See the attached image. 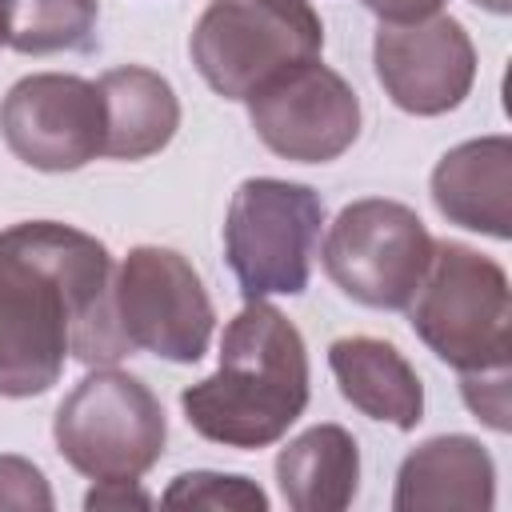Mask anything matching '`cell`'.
Returning a JSON list of instances; mask_svg holds the SVG:
<instances>
[{
    "mask_svg": "<svg viewBox=\"0 0 512 512\" xmlns=\"http://www.w3.org/2000/svg\"><path fill=\"white\" fill-rule=\"evenodd\" d=\"M324 200L308 184L252 176L232 192L224 216V256L244 300L300 296L320 244Z\"/></svg>",
    "mask_w": 512,
    "mask_h": 512,
    "instance_id": "cell-6",
    "label": "cell"
},
{
    "mask_svg": "<svg viewBox=\"0 0 512 512\" xmlns=\"http://www.w3.org/2000/svg\"><path fill=\"white\" fill-rule=\"evenodd\" d=\"M52 440L88 480H140L164 456L168 420L140 376L100 364L60 400Z\"/></svg>",
    "mask_w": 512,
    "mask_h": 512,
    "instance_id": "cell-4",
    "label": "cell"
},
{
    "mask_svg": "<svg viewBox=\"0 0 512 512\" xmlns=\"http://www.w3.org/2000/svg\"><path fill=\"white\" fill-rule=\"evenodd\" d=\"M248 120L280 160L328 164L360 136V96L316 56L264 80L248 96Z\"/></svg>",
    "mask_w": 512,
    "mask_h": 512,
    "instance_id": "cell-9",
    "label": "cell"
},
{
    "mask_svg": "<svg viewBox=\"0 0 512 512\" xmlns=\"http://www.w3.org/2000/svg\"><path fill=\"white\" fill-rule=\"evenodd\" d=\"M432 248V232L408 204L368 196L340 208L320 256L328 280L348 300L376 312H400L416 296L432 264Z\"/></svg>",
    "mask_w": 512,
    "mask_h": 512,
    "instance_id": "cell-7",
    "label": "cell"
},
{
    "mask_svg": "<svg viewBox=\"0 0 512 512\" xmlns=\"http://www.w3.org/2000/svg\"><path fill=\"white\" fill-rule=\"evenodd\" d=\"M96 88L104 100V156L144 160L168 148L180 128V100L160 72L124 64L108 68Z\"/></svg>",
    "mask_w": 512,
    "mask_h": 512,
    "instance_id": "cell-15",
    "label": "cell"
},
{
    "mask_svg": "<svg viewBox=\"0 0 512 512\" xmlns=\"http://www.w3.org/2000/svg\"><path fill=\"white\" fill-rule=\"evenodd\" d=\"M96 20V0H8V48L24 56L92 52Z\"/></svg>",
    "mask_w": 512,
    "mask_h": 512,
    "instance_id": "cell-17",
    "label": "cell"
},
{
    "mask_svg": "<svg viewBox=\"0 0 512 512\" xmlns=\"http://www.w3.org/2000/svg\"><path fill=\"white\" fill-rule=\"evenodd\" d=\"M164 504L172 508H268V496L248 480V476H224V472H180Z\"/></svg>",
    "mask_w": 512,
    "mask_h": 512,
    "instance_id": "cell-18",
    "label": "cell"
},
{
    "mask_svg": "<svg viewBox=\"0 0 512 512\" xmlns=\"http://www.w3.org/2000/svg\"><path fill=\"white\" fill-rule=\"evenodd\" d=\"M0 508H52V488L32 460L0 456Z\"/></svg>",
    "mask_w": 512,
    "mask_h": 512,
    "instance_id": "cell-19",
    "label": "cell"
},
{
    "mask_svg": "<svg viewBox=\"0 0 512 512\" xmlns=\"http://www.w3.org/2000/svg\"><path fill=\"white\" fill-rule=\"evenodd\" d=\"M276 488L296 512H340L360 488V448L340 424H316L276 456Z\"/></svg>",
    "mask_w": 512,
    "mask_h": 512,
    "instance_id": "cell-16",
    "label": "cell"
},
{
    "mask_svg": "<svg viewBox=\"0 0 512 512\" xmlns=\"http://www.w3.org/2000/svg\"><path fill=\"white\" fill-rule=\"evenodd\" d=\"M112 320L128 352L196 364L208 352L216 312L196 268L160 244L132 248L112 272Z\"/></svg>",
    "mask_w": 512,
    "mask_h": 512,
    "instance_id": "cell-8",
    "label": "cell"
},
{
    "mask_svg": "<svg viewBox=\"0 0 512 512\" xmlns=\"http://www.w3.org/2000/svg\"><path fill=\"white\" fill-rule=\"evenodd\" d=\"M8 44V0H0V48Z\"/></svg>",
    "mask_w": 512,
    "mask_h": 512,
    "instance_id": "cell-24",
    "label": "cell"
},
{
    "mask_svg": "<svg viewBox=\"0 0 512 512\" xmlns=\"http://www.w3.org/2000/svg\"><path fill=\"white\" fill-rule=\"evenodd\" d=\"M460 392L476 420H484L492 432H508V372L460 376Z\"/></svg>",
    "mask_w": 512,
    "mask_h": 512,
    "instance_id": "cell-20",
    "label": "cell"
},
{
    "mask_svg": "<svg viewBox=\"0 0 512 512\" xmlns=\"http://www.w3.org/2000/svg\"><path fill=\"white\" fill-rule=\"evenodd\" d=\"M372 68L400 112L444 116L472 92L476 48L460 20L436 12L412 24H380L372 40Z\"/></svg>",
    "mask_w": 512,
    "mask_h": 512,
    "instance_id": "cell-11",
    "label": "cell"
},
{
    "mask_svg": "<svg viewBox=\"0 0 512 512\" xmlns=\"http://www.w3.org/2000/svg\"><path fill=\"white\" fill-rule=\"evenodd\" d=\"M496 504V464L488 448L472 436H432L400 460L396 472V512L416 508H480Z\"/></svg>",
    "mask_w": 512,
    "mask_h": 512,
    "instance_id": "cell-13",
    "label": "cell"
},
{
    "mask_svg": "<svg viewBox=\"0 0 512 512\" xmlns=\"http://www.w3.org/2000/svg\"><path fill=\"white\" fill-rule=\"evenodd\" d=\"M184 420L224 448H268L308 408V348L268 300H248L220 336L212 376L180 392Z\"/></svg>",
    "mask_w": 512,
    "mask_h": 512,
    "instance_id": "cell-2",
    "label": "cell"
},
{
    "mask_svg": "<svg viewBox=\"0 0 512 512\" xmlns=\"http://www.w3.org/2000/svg\"><path fill=\"white\" fill-rule=\"evenodd\" d=\"M324 24L308 0H208L188 52L224 100H248L276 72L316 60Z\"/></svg>",
    "mask_w": 512,
    "mask_h": 512,
    "instance_id": "cell-5",
    "label": "cell"
},
{
    "mask_svg": "<svg viewBox=\"0 0 512 512\" xmlns=\"http://www.w3.org/2000/svg\"><path fill=\"white\" fill-rule=\"evenodd\" d=\"M432 204L448 224L508 240L512 236V140L480 136L448 148L432 168Z\"/></svg>",
    "mask_w": 512,
    "mask_h": 512,
    "instance_id": "cell-12",
    "label": "cell"
},
{
    "mask_svg": "<svg viewBox=\"0 0 512 512\" xmlns=\"http://www.w3.org/2000/svg\"><path fill=\"white\" fill-rule=\"evenodd\" d=\"M152 496L136 488V480H96V488L84 496V508H124V504H148Z\"/></svg>",
    "mask_w": 512,
    "mask_h": 512,
    "instance_id": "cell-22",
    "label": "cell"
},
{
    "mask_svg": "<svg viewBox=\"0 0 512 512\" xmlns=\"http://www.w3.org/2000/svg\"><path fill=\"white\" fill-rule=\"evenodd\" d=\"M0 136L8 152L40 172H76L104 156L100 88L72 72H36L0 100Z\"/></svg>",
    "mask_w": 512,
    "mask_h": 512,
    "instance_id": "cell-10",
    "label": "cell"
},
{
    "mask_svg": "<svg viewBox=\"0 0 512 512\" xmlns=\"http://www.w3.org/2000/svg\"><path fill=\"white\" fill-rule=\"evenodd\" d=\"M328 368L340 396L368 420L412 432L424 420V384L404 352L376 336H340L328 344Z\"/></svg>",
    "mask_w": 512,
    "mask_h": 512,
    "instance_id": "cell-14",
    "label": "cell"
},
{
    "mask_svg": "<svg viewBox=\"0 0 512 512\" xmlns=\"http://www.w3.org/2000/svg\"><path fill=\"white\" fill-rule=\"evenodd\" d=\"M108 248L60 220L0 232V396H44L68 356L100 368L132 356L112 320Z\"/></svg>",
    "mask_w": 512,
    "mask_h": 512,
    "instance_id": "cell-1",
    "label": "cell"
},
{
    "mask_svg": "<svg viewBox=\"0 0 512 512\" xmlns=\"http://www.w3.org/2000/svg\"><path fill=\"white\" fill-rule=\"evenodd\" d=\"M476 8H484V12H496V16H504V12H512V0H472Z\"/></svg>",
    "mask_w": 512,
    "mask_h": 512,
    "instance_id": "cell-23",
    "label": "cell"
},
{
    "mask_svg": "<svg viewBox=\"0 0 512 512\" xmlns=\"http://www.w3.org/2000/svg\"><path fill=\"white\" fill-rule=\"evenodd\" d=\"M408 320L428 352L460 376L508 372L512 296L508 272L492 256L460 240H436L432 264L408 300Z\"/></svg>",
    "mask_w": 512,
    "mask_h": 512,
    "instance_id": "cell-3",
    "label": "cell"
},
{
    "mask_svg": "<svg viewBox=\"0 0 512 512\" xmlns=\"http://www.w3.org/2000/svg\"><path fill=\"white\" fill-rule=\"evenodd\" d=\"M368 12L380 16V24H412L424 16H436L444 0H360Z\"/></svg>",
    "mask_w": 512,
    "mask_h": 512,
    "instance_id": "cell-21",
    "label": "cell"
}]
</instances>
